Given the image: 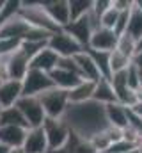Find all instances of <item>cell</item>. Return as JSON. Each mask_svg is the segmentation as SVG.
I'll list each match as a JSON object with an SVG mask.
<instances>
[{
  "instance_id": "cell-30",
  "label": "cell",
  "mask_w": 142,
  "mask_h": 153,
  "mask_svg": "<svg viewBox=\"0 0 142 153\" xmlns=\"http://www.w3.org/2000/svg\"><path fill=\"white\" fill-rule=\"evenodd\" d=\"M110 2H112V0H110ZM117 16H119V11H115V9L110 5L105 13L101 14V18H100L101 27H103V29H108V30H114L115 22H117Z\"/></svg>"
},
{
  "instance_id": "cell-35",
  "label": "cell",
  "mask_w": 142,
  "mask_h": 153,
  "mask_svg": "<svg viewBox=\"0 0 142 153\" xmlns=\"http://www.w3.org/2000/svg\"><path fill=\"white\" fill-rule=\"evenodd\" d=\"M73 153H98V150L89 143V141H80L76 144V148L73 150Z\"/></svg>"
},
{
  "instance_id": "cell-17",
  "label": "cell",
  "mask_w": 142,
  "mask_h": 153,
  "mask_svg": "<svg viewBox=\"0 0 142 153\" xmlns=\"http://www.w3.org/2000/svg\"><path fill=\"white\" fill-rule=\"evenodd\" d=\"M92 102L100 103V105H112V103H117V96H115V91L110 84L108 78H100L96 82V87H94V93H92Z\"/></svg>"
},
{
  "instance_id": "cell-18",
  "label": "cell",
  "mask_w": 142,
  "mask_h": 153,
  "mask_svg": "<svg viewBox=\"0 0 142 153\" xmlns=\"http://www.w3.org/2000/svg\"><path fill=\"white\" fill-rule=\"evenodd\" d=\"M94 87H96V82H91V80H82L76 87H73L71 91H68V100H70V105H80V103L91 102V100H92Z\"/></svg>"
},
{
  "instance_id": "cell-1",
  "label": "cell",
  "mask_w": 142,
  "mask_h": 153,
  "mask_svg": "<svg viewBox=\"0 0 142 153\" xmlns=\"http://www.w3.org/2000/svg\"><path fill=\"white\" fill-rule=\"evenodd\" d=\"M62 119L71 132L84 141H89L91 137L110 126L105 116V107L92 100L80 105H70Z\"/></svg>"
},
{
  "instance_id": "cell-38",
  "label": "cell",
  "mask_w": 142,
  "mask_h": 153,
  "mask_svg": "<svg viewBox=\"0 0 142 153\" xmlns=\"http://www.w3.org/2000/svg\"><path fill=\"white\" fill-rule=\"evenodd\" d=\"M132 64H133L139 71H142V50L141 52H135V55L132 57Z\"/></svg>"
},
{
  "instance_id": "cell-20",
  "label": "cell",
  "mask_w": 142,
  "mask_h": 153,
  "mask_svg": "<svg viewBox=\"0 0 142 153\" xmlns=\"http://www.w3.org/2000/svg\"><path fill=\"white\" fill-rule=\"evenodd\" d=\"M50 78H52L53 85L59 87V89H62V91H71L73 87H76L82 82V76L80 75L66 71V70H61V68H55L50 73Z\"/></svg>"
},
{
  "instance_id": "cell-28",
  "label": "cell",
  "mask_w": 142,
  "mask_h": 153,
  "mask_svg": "<svg viewBox=\"0 0 142 153\" xmlns=\"http://www.w3.org/2000/svg\"><path fill=\"white\" fill-rule=\"evenodd\" d=\"M130 64H132V59L124 57V55H123V53H119L117 50L110 52V71H112V75H114V73H119V71L128 70V66H130Z\"/></svg>"
},
{
  "instance_id": "cell-10",
  "label": "cell",
  "mask_w": 142,
  "mask_h": 153,
  "mask_svg": "<svg viewBox=\"0 0 142 153\" xmlns=\"http://www.w3.org/2000/svg\"><path fill=\"white\" fill-rule=\"evenodd\" d=\"M117 39H119V36L114 30H108V29L100 27L98 30L92 32L87 48L98 50V52H114L115 46H117Z\"/></svg>"
},
{
  "instance_id": "cell-41",
  "label": "cell",
  "mask_w": 142,
  "mask_h": 153,
  "mask_svg": "<svg viewBox=\"0 0 142 153\" xmlns=\"http://www.w3.org/2000/svg\"><path fill=\"white\" fill-rule=\"evenodd\" d=\"M141 50H142V38L137 41V52H141Z\"/></svg>"
},
{
  "instance_id": "cell-40",
  "label": "cell",
  "mask_w": 142,
  "mask_h": 153,
  "mask_svg": "<svg viewBox=\"0 0 142 153\" xmlns=\"http://www.w3.org/2000/svg\"><path fill=\"white\" fill-rule=\"evenodd\" d=\"M11 150L7 148V146H4V144H0V153H9Z\"/></svg>"
},
{
  "instance_id": "cell-14",
  "label": "cell",
  "mask_w": 142,
  "mask_h": 153,
  "mask_svg": "<svg viewBox=\"0 0 142 153\" xmlns=\"http://www.w3.org/2000/svg\"><path fill=\"white\" fill-rule=\"evenodd\" d=\"M59 55L53 52V50H50L48 46L46 48H43L37 55H36L34 59H30V70H37V71H43V73H52L55 68H57V64H59Z\"/></svg>"
},
{
  "instance_id": "cell-45",
  "label": "cell",
  "mask_w": 142,
  "mask_h": 153,
  "mask_svg": "<svg viewBox=\"0 0 142 153\" xmlns=\"http://www.w3.org/2000/svg\"><path fill=\"white\" fill-rule=\"evenodd\" d=\"M0 112H2V107H0Z\"/></svg>"
},
{
  "instance_id": "cell-24",
  "label": "cell",
  "mask_w": 142,
  "mask_h": 153,
  "mask_svg": "<svg viewBox=\"0 0 142 153\" xmlns=\"http://www.w3.org/2000/svg\"><path fill=\"white\" fill-rule=\"evenodd\" d=\"M20 9H21V2L20 0H7V2H2V7H0V27L4 23H7L9 20L16 18L20 14Z\"/></svg>"
},
{
  "instance_id": "cell-36",
  "label": "cell",
  "mask_w": 142,
  "mask_h": 153,
  "mask_svg": "<svg viewBox=\"0 0 142 153\" xmlns=\"http://www.w3.org/2000/svg\"><path fill=\"white\" fill-rule=\"evenodd\" d=\"M112 7H114L115 11H119V13L130 11V9L133 7V2H132V0H112Z\"/></svg>"
},
{
  "instance_id": "cell-32",
  "label": "cell",
  "mask_w": 142,
  "mask_h": 153,
  "mask_svg": "<svg viewBox=\"0 0 142 153\" xmlns=\"http://www.w3.org/2000/svg\"><path fill=\"white\" fill-rule=\"evenodd\" d=\"M133 152H137V146L128 143V141H124V139H121V141L114 143L105 153H133Z\"/></svg>"
},
{
  "instance_id": "cell-26",
  "label": "cell",
  "mask_w": 142,
  "mask_h": 153,
  "mask_svg": "<svg viewBox=\"0 0 142 153\" xmlns=\"http://www.w3.org/2000/svg\"><path fill=\"white\" fill-rule=\"evenodd\" d=\"M115 50H117L119 53H123L124 57L132 59V57L135 55V52H137V41L132 39L128 34H123V36H119V39H117Z\"/></svg>"
},
{
  "instance_id": "cell-9",
  "label": "cell",
  "mask_w": 142,
  "mask_h": 153,
  "mask_svg": "<svg viewBox=\"0 0 142 153\" xmlns=\"http://www.w3.org/2000/svg\"><path fill=\"white\" fill-rule=\"evenodd\" d=\"M43 9L46 11V14L53 20V23L62 29L71 22L70 18V2L68 0H48V2H41Z\"/></svg>"
},
{
  "instance_id": "cell-8",
  "label": "cell",
  "mask_w": 142,
  "mask_h": 153,
  "mask_svg": "<svg viewBox=\"0 0 142 153\" xmlns=\"http://www.w3.org/2000/svg\"><path fill=\"white\" fill-rule=\"evenodd\" d=\"M23 87V96H39L50 89H53V82L48 73L37 71V70H29V73L21 80Z\"/></svg>"
},
{
  "instance_id": "cell-11",
  "label": "cell",
  "mask_w": 142,
  "mask_h": 153,
  "mask_svg": "<svg viewBox=\"0 0 142 153\" xmlns=\"http://www.w3.org/2000/svg\"><path fill=\"white\" fill-rule=\"evenodd\" d=\"M23 96V87L20 80H4L0 82V107L9 109L18 103Z\"/></svg>"
},
{
  "instance_id": "cell-3",
  "label": "cell",
  "mask_w": 142,
  "mask_h": 153,
  "mask_svg": "<svg viewBox=\"0 0 142 153\" xmlns=\"http://www.w3.org/2000/svg\"><path fill=\"white\" fill-rule=\"evenodd\" d=\"M100 27H101L100 18H96L92 13H89L87 16H82V18L75 20V22H70L66 27H62V30L68 32L75 41H78L84 46V50H85L89 46V41H91L92 32L98 30Z\"/></svg>"
},
{
  "instance_id": "cell-13",
  "label": "cell",
  "mask_w": 142,
  "mask_h": 153,
  "mask_svg": "<svg viewBox=\"0 0 142 153\" xmlns=\"http://www.w3.org/2000/svg\"><path fill=\"white\" fill-rule=\"evenodd\" d=\"M30 70V61L18 50L7 57V80H23Z\"/></svg>"
},
{
  "instance_id": "cell-16",
  "label": "cell",
  "mask_w": 142,
  "mask_h": 153,
  "mask_svg": "<svg viewBox=\"0 0 142 153\" xmlns=\"http://www.w3.org/2000/svg\"><path fill=\"white\" fill-rule=\"evenodd\" d=\"M75 62H76V68H78V73L80 76L84 78V80H91V82H98L101 75H100V71H98V68H96V64L92 62V59H91V55L84 50V52H80V53H76L75 57Z\"/></svg>"
},
{
  "instance_id": "cell-19",
  "label": "cell",
  "mask_w": 142,
  "mask_h": 153,
  "mask_svg": "<svg viewBox=\"0 0 142 153\" xmlns=\"http://www.w3.org/2000/svg\"><path fill=\"white\" fill-rule=\"evenodd\" d=\"M105 116L110 126L117 128V130H124L128 128V109L123 107L121 103H112L105 105Z\"/></svg>"
},
{
  "instance_id": "cell-37",
  "label": "cell",
  "mask_w": 142,
  "mask_h": 153,
  "mask_svg": "<svg viewBox=\"0 0 142 153\" xmlns=\"http://www.w3.org/2000/svg\"><path fill=\"white\" fill-rule=\"evenodd\" d=\"M7 80V59L0 57V82Z\"/></svg>"
},
{
  "instance_id": "cell-15",
  "label": "cell",
  "mask_w": 142,
  "mask_h": 153,
  "mask_svg": "<svg viewBox=\"0 0 142 153\" xmlns=\"http://www.w3.org/2000/svg\"><path fill=\"white\" fill-rule=\"evenodd\" d=\"M27 135V128L21 126H2L0 125V144L7 146L9 150L21 148Z\"/></svg>"
},
{
  "instance_id": "cell-39",
  "label": "cell",
  "mask_w": 142,
  "mask_h": 153,
  "mask_svg": "<svg viewBox=\"0 0 142 153\" xmlns=\"http://www.w3.org/2000/svg\"><path fill=\"white\" fill-rule=\"evenodd\" d=\"M132 111H133L137 116H141V117H142V103H137L135 107H132Z\"/></svg>"
},
{
  "instance_id": "cell-22",
  "label": "cell",
  "mask_w": 142,
  "mask_h": 153,
  "mask_svg": "<svg viewBox=\"0 0 142 153\" xmlns=\"http://www.w3.org/2000/svg\"><path fill=\"white\" fill-rule=\"evenodd\" d=\"M85 52L91 55V59L96 64L101 78L110 80V76H112V71H110V52H98V50H91V48H85Z\"/></svg>"
},
{
  "instance_id": "cell-23",
  "label": "cell",
  "mask_w": 142,
  "mask_h": 153,
  "mask_svg": "<svg viewBox=\"0 0 142 153\" xmlns=\"http://www.w3.org/2000/svg\"><path fill=\"white\" fill-rule=\"evenodd\" d=\"M126 34L132 39H135V41H139L142 38V11L137 7L135 2H133V7L130 11V20H128Z\"/></svg>"
},
{
  "instance_id": "cell-4",
  "label": "cell",
  "mask_w": 142,
  "mask_h": 153,
  "mask_svg": "<svg viewBox=\"0 0 142 153\" xmlns=\"http://www.w3.org/2000/svg\"><path fill=\"white\" fill-rule=\"evenodd\" d=\"M37 98L43 105V111H44L46 117H52V119H62L68 107H70L68 91H62L59 87H53V89L39 94Z\"/></svg>"
},
{
  "instance_id": "cell-34",
  "label": "cell",
  "mask_w": 142,
  "mask_h": 153,
  "mask_svg": "<svg viewBox=\"0 0 142 153\" xmlns=\"http://www.w3.org/2000/svg\"><path fill=\"white\" fill-rule=\"evenodd\" d=\"M110 5H112L110 0H92V9H91V13H92L96 18H101V14L105 13Z\"/></svg>"
},
{
  "instance_id": "cell-2",
  "label": "cell",
  "mask_w": 142,
  "mask_h": 153,
  "mask_svg": "<svg viewBox=\"0 0 142 153\" xmlns=\"http://www.w3.org/2000/svg\"><path fill=\"white\" fill-rule=\"evenodd\" d=\"M20 16L29 25H32L34 29H41V30L50 32V34H55L57 30H61L53 23V20L46 14V11L43 9V4L41 2H21Z\"/></svg>"
},
{
  "instance_id": "cell-31",
  "label": "cell",
  "mask_w": 142,
  "mask_h": 153,
  "mask_svg": "<svg viewBox=\"0 0 142 153\" xmlns=\"http://www.w3.org/2000/svg\"><path fill=\"white\" fill-rule=\"evenodd\" d=\"M126 82H128V87L132 91L137 93L141 89V75H139V70L133 64H130L128 70H126Z\"/></svg>"
},
{
  "instance_id": "cell-12",
  "label": "cell",
  "mask_w": 142,
  "mask_h": 153,
  "mask_svg": "<svg viewBox=\"0 0 142 153\" xmlns=\"http://www.w3.org/2000/svg\"><path fill=\"white\" fill-rule=\"evenodd\" d=\"M21 150L25 153H48L50 152L43 126L29 128V130H27V135H25V141H23Z\"/></svg>"
},
{
  "instance_id": "cell-25",
  "label": "cell",
  "mask_w": 142,
  "mask_h": 153,
  "mask_svg": "<svg viewBox=\"0 0 142 153\" xmlns=\"http://www.w3.org/2000/svg\"><path fill=\"white\" fill-rule=\"evenodd\" d=\"M70 2V18L71 22L87 16L92 9V0H68Z\"/></svg>"
},
{
  "instance_id": "cell-43",
  "label": "cell",
  "mask_w": 142,
  "mask_h": 153,
  "mask_svg": "<svg viewBox=\"0 0 142 153\" xmlns=\"http://www.w3.org/2000/svg\"><path fill=\"white\" fill-rule=\"evenodd\" d=\"M135 4H137V7H139V9H141V11H142V0H137Z\"/></svg>"
},
{
  "instance_id": "cell-46",
  "label": "cell",
  "mask_w": 142,
  "mask_h": 153,
  "mask_svg": "<svg viewBox=\"0 0 142 153\" xmlns=\"http://www.w3.org/2000/svg\"><path fill=\"white\" fill-rule=\"evenodd\" d=\"M133 153H137V152H133Z\"/></svg>"
},
{
  "instance_id": "cell-21",
  "label": "cell",
  "mask_w": 142,
  "mask_h": 153,
  "mask_svg": "<svg viewBox=\"0 0 142 153\" xmlns=\"http://www.w3.org/2000/svg\"><path fill=\"white\" fill-rule=\"evenodd\" d=\"M0 125L2 126H21V128L29 130V125H27L25 117H23V114L20 112V109L16 105L9 107V109H2V112H0Z\"/></svg>"
},
{
  "instance_id": "cell-42",
  "label": "cell",
  "mask_w": 142,
  "mask_h": 153,
  "mask_svg": "<svg viewBox=\"0 0 142 153\" xmlns=\"http://www.w3.org/2000/svg\"><path fill=\"white\" fill-rule=\"evenodd\" d=\"M9 153H25V152H23L21 148H14V150H11Z\"/></svg>"
},
{
  "instance_id": "cell-5",
  "label": "cell",
  "mask_w": 142,
  "mask_h": 153,
  "mask_svg": "<svg viewBox=\"0 0 142 153\" xmlns=\"http://www.w3.org/2000/svg\"><path fill=\"white\" fill-rule=\"evenodd\" d=\"M43 130H44V135H46V141H48V150L50 152H55V150H61L66 146L68 139H70V126L66 125L64 119H52V117H46L44 123H43Z\"/></svg>"
},
{
  "instance_id": "cell-33",
  "label": "cell",
  "mask_w": 142,
  "mask_h": 153,
  "mask_svg": "<svg viewBox=\"0 0 142 153\" xmlns=\"http://www.w3.org/2000/svg\"><path fill=\"white\" fill-rule=\"evenodd\" d=\"M130 11H132V9H130ZM130 11H123V13H119L117 22H115V27H114V32H115L117 36L126 34V29H128V20H130Z\"/></svg>"
},
{
  "instance_id": "cell-6",
  "label": "cell",
  "mask_w": 142,
  "mask_h": 153,
  "mask_svg": "<svg viewBox=\"0 0 142 153\" xmlns=\"http://www.w3.org/2000/svg\"><path fill=\"white\" fill-rule=\"evenodd\" d=\"M16 107L20 109V112L23 114L29 128H37V126H43L46 114L43 111V105L39 102L37 96H21L16 103Z\"/></svg>"
},
{
  "instance_id": "cell-29",
  "label": "cell",
  "mask_w": 142,
  "mask_h": 153,
  "mask_svg": "<svg viewBox=\"0 0 142 153\" xmlns=\"http://www.w3.org/2000/svg\"><path fill=\"white\" fill-rule=\"evenodd\" d=\"M21 41L20 39H7V38H0V57L7 59L11 57L14 52L20 50Z\"/></svg>"
},
{
  "instance_id": "cell-44",
  "label": "cell",
  "mask_w": 142,
  "mask_h": 153,
  "mask_svg": "<svg viewBox=\"0 0 142 153\" xmlns=\"http://www.w3.org/2000/svg\"><path fill=\"white\" fill-rule=\"evenodd\" d=\"M137 153H142V146H141V148H139V150H137Z\"/></svg>"
},
{
  "instance_id": "cell-7",
  "label": "cell",
  "mask_w": 142,
  "mask_h": 153,
  "mask_svg": "<svg viewBox=\"0 0 142 153\" xmlns=\"http://www.w3.org/2000/svg\"><path fill=\"white\" fill-rule=\"evenodd\" d=\"M48 48L53 50L59 57H75L76 53L84 52V46L78 41H75L68 32H64L62 29L50 36V39H48Z\"/></svg>"
},
{
  "instance_id": "cell-27",
  "label": "cell",
  "mask_w": 142,
  "mask_h": 153,
  "mask_svg": "<svg viewBox=\"0 0 142 153\" xmlns=\"http://www.w3.org/2000/svg\"><path fill=\"white\" fill-rule=\"evenodd\" d=\"M46 46H48V41H21L20 52L30 61V59H34L36 55H37L43 48H46Z\"/></svg>"
}]
</instances>
